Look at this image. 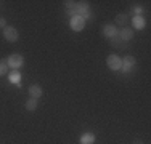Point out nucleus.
<instances>
[{
  "label": "nucleus",
  "mask_w": 151,
  "mask_h": 144,
  "mask_svg": "<svg viewBox=\"0 0 151 144\" xmlns=\"http://www.w3.org/2000/svg\"><path fill=\"white\" fill-rule=\"evenodd\" d=\"M76 14H77L79 18H82L84 21L85 19H93L88 2H77V5H76Z\"/></svg>",
  "instance_id": "obj_1"
},
{
  "label": "nucleus",
  "mask_w": 151,
  "mask_h": 144,
  "mask_svg": "<svg viewBox=\"0 0 151 144\" xmlns=\"http://www.w3.org/2000/svg\"><path fill=\"white\" fill-rule=\"evenodd\" d=\"M6 64H8V67H12L13 71H18L24 66V58L21 55H18V53H13V55H10L6 58Z\"/></svg>",
  "instance_id": "obj_2"
},
{
  "label": "nucleus",
  "mask_w": 151,
  "mask_h": 144,
  "mask_svg": "<svg viewBox=\"0 0 151 144\" xmlns=\"http://www.w3.org/2000/svg\"><path fill=\"white\" fill-rule=\"evenodd\" d=\"M3 38H5L6 42H18V38H19V32H18L16 27L6 26L5 29H3Z\"/></svg>",
  "instance_id": "obj_3"
},
{
  "label": "nucleus",
  "mask_w": 151,
  "mask_h": 144,
  "mask_svg": "<svg viewBox=\"0 0 151 144\" xmlns=\"http://www.w3.org/2000/svg\"><path fill=\"white\" fill-rule=\"evenodd\" d=\"M106 64H108V67H109L111 71H121L122 59L117 55H109V56H108V59H106Z\"/></svg>",
  "instance_id": "obj_4"
},
{
  "label": "nucleus",
  "mask_w": 151,
  "mask_h": 144,
  "mask_svg": "<svg viewBox=\"0 0 151 144\" xmlns=\"http://www.w3.org/2000/svg\"><path fill=\"white\" fill-rule=\"evenodd\" d=\"M137 64V59H135V56H132V55H127V56H124V59H122V67H121V71L122 72H129Z\"/></svg>",
  "instance_id": "obj_5"
},
{
  "label": "nucleus",
  "mask_w": 151,
  "mask_h": 144,
  "mask_svg": "<svg viewBox=\"0 0 151 144\" xmlns=\"http://www.w3.org/2000/svg\"><path fill=\"white\" fill-rule=\"evenodd\" d=\"M117 35H119V38L122 42H130L132 38H134V35H135V31L130 29V27H124V29H121V31L117 32Z\"/></svg>",
  "instance_id": "obj_6"
},
{
  "label": "nucleus",
  "mask_w": 151,
  "mask_h": 144,
  "mask_svg": "<svg viewBox=\"0 0 151 144\" xmlns=\"http://www.w3.org/2000/svg\"><path fill=\"white\" fill-rule=\"evenodd\" d=\"M117 32H119V29H116L114 24H105V26L101 27V34L105 35L106 38H113L114 35H117Z\"/></svg>",
  "instance_id": "obj_7"
},
{
  "label": "nucleus",
  "mask_w": 151,
  "mask_h": 144,
  "mask_svg": "<svg viewBox=\"0 0 151 144\" xmlns=\"http://www.w3.org/2000/svg\"><path fill=\"white\" fill-rule=\"evenodd\" d=\"M84 27H85V21L82 19V18H79V16L71 18V29H73V31L81 32V31H84Z\"/></svg>",
  "instance_id": "obj_8"
},
{
  "label": "nucleus",
  "mask_w": 151,
  "mask_h": 144,
  "mask_svg": "<svg viewBox=\"0 0 151 144\" xmlns=\"http://www.w3.org/2000/svg\"><path fill=\"white\" fill-rule=\"evenodd\" d=\"M27 93H29V96L32 99H39L42 96V86L40 85H31L29 88H27Z\"/></svg>",
  "instance_id": "obj_9"
},
{
  "label": "nucleus",
  "mask_w": 151,
  "mask_h": 144,
  "mask_svg": "<svg viewBox=\"0 0 151 144\" xmlns=\"http://www.w3.org/2000/svg\"><path fill=\"white\" fill-rule=\"evenodd\" d=\"M129 23V14L127 13H119L116 16V24L114 26H119V27H125Z\"/></svg>",
  "instance_id": "obj_10"
},
{
  "label": "nucleus",
  "mask_w": 151,
  "mask_h": 144,
  "mask_svg": "<svg viewBox=\"0 0 151 144\" xmlns=\"http://www.w3.org/2000/svg\"><path fill=\"white\" fill-rule=\"evenodd\" d=\"M95 135L93 133H84V135L81 136V144H93L95 143Z\"/></svg>",
  "instance_id": "obj_11"
},
{
  "label": "nucleus",
  "mask_w": 151,
  "mask_h": 144,
  "mask_svg": "<svg viewBox=\"0 0 151 144\" xmlns=\"http://www.w3.org/2000/svg\"><path fill=\"white\" fill-rule=\"evenodd\" d=\"M132 23H134V29H140L142 31L145 27V19L142 16H134L132 18Z\"/></svg>",
  "instance_id": "obj_12"
},
{
  "label": "nucleus",
  "mask_w": 151,
  "mask_h": 144,
  "mask_svg": "<svg viewBox=\"0 0 151 144\" xmlns=\"http://www.w3.org/2000/svg\"><path fill=\"white\" fill-rule=\"evenodd\" d=\"M26 110H29V112H32V110H35L37 109V106H39V99H32V98H29L26 101Z\"/></svg>",
  "instance_id": "obj_13"
},
{
  "label": "nucleus",
  "mask_w": 151,
  "mask_h": 144,
  "mask_svg": "<svg viewBox=\"0 0 151 144\" xmlns=\"http://www.w3.org/2000/svg\"><path fill=\"white\" fill-rule=\"evenodd\" d=\"M19 78H21V74L18 71H15V72H12V74H10V82H12V83L19 85Z\"/></svg>",
  "instance_id": "obj_14"
},
{
  "label": "nucleus",
  "mask_w": 151,
  "mask_h": 144,
  "mask_svg": "<svg viewBox=\"0 0 151 144\" xmlns=\"http://www.w3.org/2000/svg\"><path fill=\"white\" fill-rule=\"evenodd\" d=\"M8 72V64H6V59H2L0 61V77L5 75Z\"/></svg>",
  "instance_id": "obj_15"
},
{
  "label": "nucleus",
  "mask_w": 151,
  "mask_h": 144,
  "mask_svg": "<svg viewBox=\"0 0 151 144\" xmlns=\"http://www.w3.org/2000/svg\"><path fill=\"white\" fill-rule=\"evenodd\" d=\"M134 13H137V16H142V13H143V8L142 6H134V10H132Z\"/></svg>",
  "instance_id": "obj_16"
},
{
  "label": "nucleus",
  "mask_w": 151,
  "mask_h": 144,
  "mask_svg": "<svg viewBox=\"0 0 151 144\" xmlns=\"http://www.w3.org/2000/svg\"><path fill=\"white\" fill-rule=\"evenodd\" d=\"M6 27V19L0 16V29H5Z\"/></svg>",
  "instance_id": "obj_17"
},
{
  "label": "nucleus",
  "mask_w": 151,
  "mask_h": 144,
  "mask_svg": "<svg viewBox=\"0 0 151 144\" xmlns=\"http://www.w3.org/2000/svg\"><path fill=\"white\" fill-rule=\"evenodd\" d=\"M132 144H143V141H140V139H135V141L132 143Z\"/></svg>",
  "instance_id": "obj_18"
}]
</instances>
